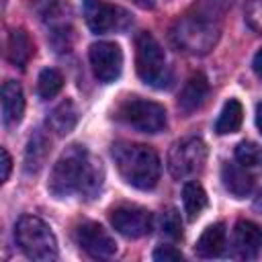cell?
<instances>
[{
	"instance_id": "obj_1",
	"label": "cell",
	"mask_w": 262,
	"mask_h": 262,
	"mask_svg": "<svg viewBox=\"0 0 262 262\" xmlns=\"http://www.w3.org/2000/svg\"><path fill=\"white\" fill-rule=\"evenodd\" d=\"M104 170L84 145H70L53 164L47 188L55 199H66L76 192L96 196L102 188Z\"/></svg>"
},
{
	"instance_id": "obj_2",
	"label": "cell",
	"mask_w": 262,
	"mask_h": 262,
	"mask_svg": "<svg viewBox=\"0 0 262 262\" xmlns=\"http://www.w3.org/2000/svg\"><path fill=\"white\" fill-rule=\"evenodd\" d=\"M111 156L115 160V166L121 174V178L139 188L149 190L160 180V158L154 151V147L143 143H131V141H119L113 145Z\"/></svg>"
},
{
	"instance_id": "obj_3",
	"label": "cell",
	"mask_w": 262,
	"mask_h": 262,
	"mask_svg": "<svg viewBox=\"0 0 262 262\" xmlns=\"http://www.w3.org/2000/svg\"><path fill=\"white\" fill-rule=\"evenodd\" d=\"M14 239L18 248L25 252V256L31 260L49 262L57 258V239L53 231L43 219L35 215H25L16 221Z\"/></svg>"
},
{
	"instance_id": "obj_4",
	"label": "cell",
	"mask_w": 262,
	"mask_h": 262,
	"mask_svg": "<svg viewBox=\"0 0 262 262\" xmlns=\"http://www.w3.org/2000/svg\"><path fill=\"white\" fill-rule=\"evenodd\" d=\"M135 68L139 78L154 88H164L170 80L164 49L147 31H141L135 37Z\"/></svg>"
},
{
	"instance_id": "obj_5",
	"label": "cell",
	"mask_w": 262,
	"mask_h": 262,
	"mask_svg": "<svg viewBox=\"0 0 262 262\" xmlns=\"http://www.w3.org/2000/svg\"><path fill=\"white\" fill-rule=\"evenodd\" d=\"M115 117L125 123L127 127H133L141 133H160L166 127V111L162 104L154 100H145L139 96L125 98L119 106Z\"/></svg>"
},
{
	"instance_id": "obj_6",
	"label": "cell",
	"mask_w": 262,
	"mask_h": 262,
	"mask_svg": "<svg viewBox=\"0 0 262 262\" xmlns=\"http://www.w3.org/2000/svg\"><path fill=\"white\" fill-rule=\"evenodd\" d=\"M176 47L188 53H207L217 41V27L201 16H184L170 33Z\"/></svg>"
},
{
	"instance_id": "obj_7",
	"label": "cell",
	"mask_w": 262,
	"mask_h": 262,
	"mask_svg": "<svg viewBox=\"0 0 262 262\" xmlns=\"http://www.w3.org/2000/svg\"><path fill=\"white\" fill-rule=\"evenodd\" d=\"M207 162V145L199 137H186L168 154V170L176 180H186L196 176Z\"/></svg>"
},
{
	"instance_id": "obj_8",
	"label": "cell",
	"mask_w": 262,
	"mask_h": 262,
	"mask_svg": "<svg viewBox=\"0 0 262 262\" xmlns=\"http://www.w3.org/2000/svg\"><path fill=\"white\" fill-rule=\"evenodd\" d=\"M111 225L115 227V231H119L125 237H143L151 231L154 219L151 213L139 205H119L115 209H111L108 213Z\"/></svg>"
},
{
	"instance_id": "obj_9",
	"label": "cell",
	"mask_w": 262,
	"mask_h": 262,
	"mask_svg": "<svg viewBox=\"0 0 262 262\" xmlns=\"http://www.w3.org/2000/svg\"><path fill=\"white\" fill-rule=\"evenodd\" d=\"M88 57H90V66H92V72H94L98 82L111 84L121 76L123 51H121V47L117 43L98 41V43L90 45Z\"/></svg>"
},
{
	"instance_id": "obj_10",
	"label": "cell",
	"mask_w": 262,
	"mask_h": 262,
	"mask_svg": "<svg viewBox=\"0 0 262 262\" xmlns=\"http://www.w3.org/2000/svg\"><path fill=\"white\" fill-rule=\"evenodd\" d=\"M84 18L92 33L102 35L121 29L127 23V12L104 0H84Z\"/></svg>"
},
{
	"instance_id": "obj_11",
	"label": "cell",
	"mask_w": 262,
	"mask_h": 262,
	"mask_svg": "<svg viewBox=\"0 0 262 262\" xmlns=\"http://www.w3.org/2000/svg\"><path fill=\"white\" fill-rule=\"evenodd\" d=\"M76 239H78V246L92 258H111L117 252L115 237L94 221H86L78 225Z\"/></svg>"
},
{
	"instance_id": "obj_12",
	"label": "cell",
	"mask_w": 262,
	"mask_h": 262,
	"mask_svg": "<svg viewBox=\"0 0 262 262\" xmlns=\"http://www.w3.org/2000/svg\"><path fill=\"white\" fill-rule=\"evenodd\" d=\"M0 106H2V117L8 125L20 123L25 113V94L18 82L6 80L0 86Z\"/></svg>"
},
{
	"instance_id": "obj_13",
	"label": "cell",
	"mask_w": 262,
	"mask_h": 262,
	"mask_svg": "<svg viewBox=\"0 0 262 262\" xmlns=\"http://www.w3.org/2000/svg\"><path fill=\"white\" fill-rule=\"evenodd\" d=\"M233 244L239 258H256L262 246L260 227L252 221H237L233 229Z\"/></svg>"
},
{
	"instance_id": "obj_14",
	"label": "cell",
	"mask_w": 262,
	"mask_h": 262,
	"mask_svg": "<svg viewBox=\"0 0 262 262\" xmlns=\"http://www.w3.org/2000/svg\"><path fill=\"white\" fill-rule=\"evenodd\" d=\"M207 94H209V82H207V78L203 74H192L186 80V84H184V88H182V92L178 96V108L184 115H190V113H194L205 102Z\"/></svg>"
},
{
	"instance_id": "obj_15",
	"label": "cell",
	"mask_w": 262,
	"mask_h": 262,
	"mask_svg": "<svg viewBox=\"0 0 262 262\" xmlns=\"http://www.w3.org/2000/svg\"><path fill=\"white\" fill-rule=\"evenodd\" d=\"M221 180H223V186L227 188V192H231L235 199H244L254 190V176L244 166L223 164Z\"/></svg>"
},
{
	"instance_id": "obj_16",
	"label": "cell",
	"mask_w": 262,
	"mask_h": 262,
	"mask_svg": "<svg viewBox=\"0 0 262 262\" xmlns=\"http://www.w3.org/2000/svg\"><path fill=\"white\" fill-rule=\"evenodd\" d=\"M194 252L201 258H217L225 252V225L213 223L205 227L201 237L194 244Z\"/></svg>"
},
{
	"instance_id": "obj_17",
	"label": "cell",
	"mask_w": 262,
	"mask_h": 262,
	"mask_svg": "<svg viewBox=\"0 0 262 262\" xmlns=\"http://www.w3.org/2000/svg\"><path fill=\"white\" fill-rule=\"evenodd\" d=\"M33 53H35V45H33V39L29 37V33L25 29H12L8 35V41H6L8 59L14 66L25 68L29 63V59L33 57Z\"/></svg>"
},
{
	"instance_id": "obj_18",
	"label": "cell",
	"mask_w": 262,
	"mask_h": 262,
	"mask_svg": "<svg viewBox=\"0 0 262 262\" xmlns=\"http://www.w3.org/2000/svg\"><path fill=\"white\" fill-rule=\"evenodd\" d=\"M76 123H78V108H76V104H74L70 98L61 100V102L49 113V117H47V127H49L53 133H57V135L70 133V131L76 127Z\"/></svg>"
},
{
	"instance_id": "obj_19",
	"label": "cell",
	"mask_w": 262,
	"mask_h": 262,
	"mask_svg": "<svg viewBox=\"0 0 262 262\" xmlns=\"http://www.w3.org/2000/svg\"><path fill=\"white\" fill-rule=\"evenodd\" d=\"M41 18L55 31V35H63V31L70 25V6L61 0H43L39 6Z\"/></svg>"
},
{
	"instance_id": "obj_20",
	"label": "cell",
	"mask_w": 262,
	"mask_h": 262,
	"mask_svg": "<svg viewBox=\"0 0 262 262\" xmlns=\"http://www.w3.org/2000/svg\"><path fill=\"white\" fill-rule=\"evenodd\" d=\"M47 154H49V139L45 137L43 131H35L25 149V170L29 174L39 172L47 160Z\"/></svg>"
},
{
	"instance_id": "obj_21",
	"label": "cell",
	"mask_w": 262,
	"mask_h": 262,
	"mask_svg": "<svg viewBox=\"0 0 262 262\" xmlns=\"http://www.w3.org/2000/svg\"><path fill=\"white\" fill-rule=\"evenodd\" d=\"M242 121H244V108L239 104V100L235 98H229L221 113H219V119L215 123V131L219 135H227V133H235L239 127H242Z\"/></svg>"
},
{
	"instance_id": "obj_22",
	"label": "cell",
	"mask_w": 262,
	"mask_h": 262,
	"mask_svg": "<svg viewBox=\"0 0 262 262\" xmlns=\"http://www.w3.org/2000/svg\"><path fill=\"white\" fill-rule=\"evenodd\" d=\"M182 203L188 221H194L207 207V192L199 182H186L182 188Z\"/></svg>"
},
{
	"instance_id": "obj_23",
	"label": "cell",
	"mask_w": 262,
	"mask_h": 262,
	"mask_svg": "<svg viewBox=\"0 0 262 262\" xmlns=\"http://www.w3.org/2000/svg\"><path fill=\"white\" fill-rule=\"evenodd\" d=\"M63 88V76L53 70V68H45L39 74L37 80V92L41 98H53L55 94H59V90Z\"/></svg>"
},
{
	"instance_id": "obj_24",
	"label": "cell",
	"mask_w": 262,
	"mask_h": 262,
	"mask_svg": "<svg viewBox=\"0 0 262 262\" xmlns=\"http://www.w3.org/2000/svg\"><path fill=\"white\" fill-rule=\"evenodd\" d=\"M235 160L244 168H254L260 164V147L254 141H242L235 147Z\"/></svg>"
},
{
	"instance_id": "obj_25",
	"label": "cell",
	"mask_w": 262,
	"mask_h": 262,
	"mask_svg": "<svg viewBox=\"0 0 262 262\" xmlns=\"http://www.w3.org/2000/svg\"><path fill=\"white\" fill-rule=\"evenodd\" d=\"M160 223H162L164 235H168V237H172V239L182 237V223H180V217H178V213H176L174 209L164 211Z\"/></svg>"
},
{
	"instance_id": "obj_26",
	"label": "cell",
	"mask_w": 262,
	"mask_h": 262,
	"mask_svg": "<svg viewBox=\"0 0 262 262\" xmlns=\"http://www.w3.org/2000/svg\"><path fill=\"white\" fill-rule=\"evenodd\" d=\"M246 23H248L254 31H260V25H262L260 0H250V2L246 4Z\"/></svg>"
},
{
	"instance_id": "obj_27",
	"label": "cell",
	"mask_w": 262,
	"mask_h": 262,
	"mask_svg": "<svg viewBox=\"0 0 262 262\" xmlns=\"http://www.w3.org/2000/svg\"><path fill=\"white\" fill-rule=\"evenodd\" d=\"M154 260H158V262H178V260H182V252L176 250L174 246H160L154 252Z\"/></svg>"
},
{
	"instance_id": "obj_28",
	"label": "cell",
	"mask_w": 262,
	"mask_h": 262,
	"mask_svg": "<svg viewBox=\"0 0 262 262\" xmlns=\"http://www.w3.org/2000/svg\"><path fill=\"white\" fill-rule=\"evenodd\" d=\"M10 170H12V158L4 147H0V186L10 176Z\"/></svg>"
},
{
	"instance_id": "obj_29",
	"label": "cell",
	"mask_w": 262,
	"mask_h": 262,
	"mask_svg": "<svg viewBox=\"0 0 262 262\" xmlns=\"http://www.w3.org/2000/svg\"><path fill=\"white\" fill-rule=\"evenodd\" d=\"M131 2H135V4L141 6V8H154V6L158 4V0H131Z\"/></svg>"
},
{
	"instance_id": "obj_30",
	"label": "cell",
	"mask_w": 262,
	"mask_h": 262,
	"mask_svg": "<svg viewBox=\"0 0 262 262\" xmlns=\"http://www.w3.org/2000/svg\"><path fill=\"white\" fill-rule=\"evenodd\" d=\"M260 57H262V51H256V55H254V72H256V76H260Z\"/></svg>"
}]
</instances>
